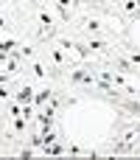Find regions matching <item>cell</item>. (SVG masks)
<instances>
[{
    "instance_id": "obj_1",
    "label": "cell",
    "mask_w": 140,
    "mask_h": 160,
    "mask_svg": "<svg viewBox=\"0 0 140 160\" xmlns=\"http://www.w3.org/2000/svg\"><path fill=\"white\" fill-rule=\"evenodd\" d=\"M17 101H22V104H28V101H34V90L25 84V87H20V93H17Z\"/></svg>"
},
{
    "instance_id": "obj_2",
    "label": "cell",
    "mask_w": 140,
    "mask_h": 160,
    "mask_svg": "<svg viewBox=\"0 0 140 160\" xmlns=\"http://www.w3.org/2000/svg\"><path fill=\"white\" fill-rule=\"evenodd\" d=\"M48 98H51V90H39V93H36V98H34V101H36V104H45V101H48Z\"/></svg>"
},
{
    "instance_id": "obj_3",
    "label": "cell",
    "mask_w": 140,
    "mask_h": 160,
    "mask_svg": "<svg viewBox=\"0 0 140 160\" xmlns=\"http://www.w3.org/2000/svg\"><path fill=\"white\" fill-rule=\"evenodd\" d=\"M6 70L8 73H17V59H6Z\"/></svg>"
},
{
    "instance_id": "obj_4",
    "label": "cell",
    "mask_w": 140,
    "mask_h": 160,
    "mask_svg": "<svg viewBox=\"0 0 140 160\" xmlns=\"http://www.w3.org/2000/svg\"><path fill=\"white\" fill-rule=\"evenodd\" d=\"M39 20H42V22L51 28V14H48V11H39Z\"/></svg>"
},
{
    "instance_id": "obj_5",
    "label": "cell",
    "mask_w": 140,
    "mask_h": 160,
    "mask_svg": "<svg viewBox=\"0 0 140 160\" xmlns=\"http://www.w3.org/2000/svg\"><path fill=\"white\" fill-rule=\"evenodd\" d=\"M0 96H3V98H6V96H8V93H6V87H3V84H0Z\"/></svg>"
},
{
    "instance_id": "obj_6",
    "label": "cell",
    "mask_w": 140,
    "mask_h": 160,
    "mask_svg": "<svg viewBox=\"0 0 140 160\" xmlns=\"http://www.w3.org/2000/svg\"><path fill=\"white\" fill-rule=\"evenodd\" d=\"M3 25H6V22H3V20H0V28H3Z\"/></svg>"
}]
</instances>
